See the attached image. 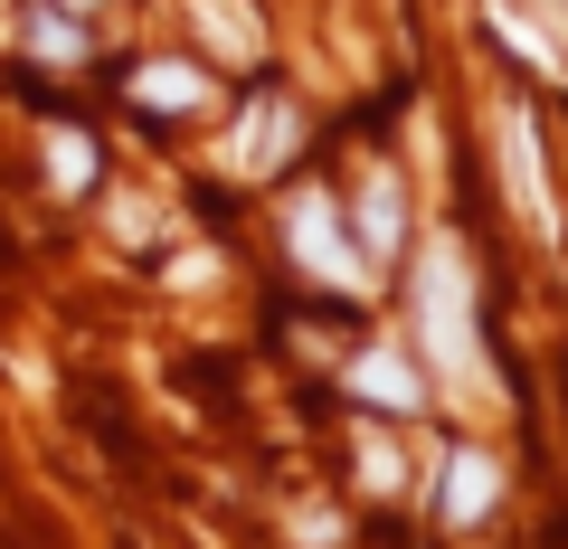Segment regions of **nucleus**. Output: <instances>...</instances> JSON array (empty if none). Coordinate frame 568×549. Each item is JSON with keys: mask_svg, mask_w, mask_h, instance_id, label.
I'll use <instances>...</instances> for the list:
<instances>
[{"mask_svg": "<svg viewBox=\"0 0 568 549\" xmlns=\"http://www.w3.org/2000/svg\"><path fill=\"white\" fill-rule=\"evenodd\" d=\"M417 342L446 388H484V342H474V275L455 237H426L417 256Z\"/></svg>", "mask_w": 568, "mask_h": 549, "instance_id": "obj_1", "label": "nucleus"}, {"mask_svg": "<svg viewBox=\"0 0 568 549\" xmlns=\"http://www.w3.org/2000/svg\"><path fill=\"white\" fill-rule=\"evenodd\" d=\"M284 237H294V256H304L313 275L332 285V294H369V256L342 237V218H332V200H323V190H304V200H294Z\"/></svg>", "mask_w": 568, "mask_h": 549, "instance_id": "obj_2", "label": "nucleus"}, {"mask_svg": "<svg viewBox=\"0 0 568 549\" xmlns=\"http://www.w3.org/2000/svg\"><path fill=\"white\" fill-rule=\"evenodd\" d=\"M493 152H503V190H511V209H521V227H540V246H549V237H559V200H549V162H540L530 114L493 123Z\"/></svg>", "mask_w": 568, "mask_h": 549, "instance_id": "obj_3", "label": "nucleus"}, {"mask_svg": "<svg viewBox=\"0 0 568 549\" xmlns=\"http://www.w3.org/2000/svg\"><path fill=\"white\" fill-rule=\"evenodd\" d=\"M361 237H369V256H388V246L407 237V190H398V171H369V181H361Z\"/></svg>", "mask_w": 568, "mask_h": 549, "instance_id": "obj_4", "label": "nucleus"}, {"mask_svg": "<svg viewBox=\"0 0 568 549\" xmlns=\"http://www.w3.org/2000/svg\"><path fill=\"white\" fill-rule=\"evenodd\" d=\"M351 388L379 398V407H417V398H426V379L398 360V350H361V360H351Z\"/></svg>", "mask_w": 568, "mask_h": 549, "instance_id": "obj_5", "label": "nucleus"}, {"mask_svg": "<svg viewBox=\"0 0 568 549\" xmlns=\"http://www.w3.org/2000/svg\"><path fill=\"white\" fill-rule=\"evenodd\" d=\"M493 492H503V465L493 455H455L446 465V521H484Z\"/></svg>", "mask_w": 568, "mask_h": 549, "instance_id": "obj_6", "label": "nucleus"}, {"mask_svg": "<svg viewBox=\"0 0 568 549\" xmlns=\"http://www.w3.org/2000/svg\"><path fill=\"white\" fill-rule=\"evenodd\" d=\"M284 152H294V114L284 104H256L246 114V143H237V171H275Z\"/></svg>", "mask_w": 568, "mask_h": 549, "instance_id": "obj_7", "label": "nucleus"}, {"mask_svg": "<svg viewBox=\"0 0 568 549\" xmlns=\"http://www.w3.org/2000/svg\"><path fill=\"white\" fill-rule=\"evenodd\" d=\"M133 95L162 104V114H190V104H209V77H200V67H142Z\"/></svg>", "mask_w": 568, "mask_h": 549, "instance_id": "obj_8", "label": "nucleus"}, {"mask_svg": "<svg viewBox=\"0 0 568 549\" xmlns=\"http://www.w3.org/2000/svg\"><path fill=\"white\" fill-rule=\"evenodd\" d=\"M200 29L227 48V58H256V20H246L237 0H200Z\"/></svg>", "mask_w": 568, "mask_h": 549, "instance_id": "obj_9", "label": "nucleus"}, {"mask_svg": "<svg viewBox=\"0 0 568 549\" xmlns=\"http://www.w3.org/2000/svg\"><path fill=\"white\" fill-rule=\"evenodd\" d=\"M48 171H58V190H85V181H95V152H85V133H48Z\"/></svg>", "mask_w": 568, "mask_h": 549, "instance_id": "obj_10", "label": "nucleus"}, {"mask_svg": "<svg viewBox=\"0 0 568 549\" xmlns=\"http://www.w3.org/2000/svg\"><path fill=\"white\" fill-rule=\"evenodd\" d=\"M29 48H39L48 67H77V20H58V10H39V20H29Z\"/></svg>", "mask_w": 568, "mask_h": 549, "instance_id": "obj_11", "label": "nucleus"}, {"mask_svg": "<svg viewBox=\"0 0 568 549\" xmlns=\"http://www.w3.org/2000/svg\"><path fill=\"white\" fill-rule=\"evenodd\" d=\"M493 29H503V39H511V48H521V58H530V67H549V77H559V48H549V39H530V29H521V20H511V10H493Z\"/></svg>", "mask_w": 568, "mask_h": 549, "instance_id": "obj_12", "label": "nucleus"}, {"mask_svg": "<svg viewBox=\"0 0 568 549\" xmlns=\"http://www.w3.org/2000/svg\"><path fill=\"white\" fill-rule=\"evenodd\" d=\"M77 10H85V0H77Z\"/></svg>", "mask_w": 568, "mask_h": 549, "instance_id": "obj_13", "label": "nucleus"}]
</instances>
